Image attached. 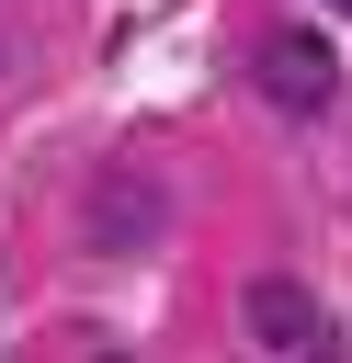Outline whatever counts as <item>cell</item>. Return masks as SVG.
Instances as JSON below:
<instances>
[{
  "mask_svg": "<svg viewBox=\"0 0 352 363\" xmlns=\"http://www.w3.org/2000/svg\"><path fill=\"white\" fill-rule=\"evenodd\" d=\"M250 79H261V102H273V113H329V102H341V45H329V34H307V23H284V34H261Z\"/></svg>",
  "mask_w": 352,
  "mask_h": 363,
  "instance_id": "6da1fadb",
  "label": "cell"
},
{
  "mask_svg": "<svg viewBox=\"0 0 352 363\" xmlns=\"http://www.w3.org/2000/svg\"><path fill=\"white\" fill-rule=\"evenodd\" d=\"M238 329H250L261 352H329V318H318V295H307L295 272H261V284L238 295Z\"/></svg>",
  "mask_w": 352,
  "mask_h": 363,
  "instance_id": "7a4b0ae2",
  "label": "cell"
},
{
  "mask_svg": "<svg viewBox=\"0 0 352 363\" xmlns=\"http://www.w3.org/2000/svg\"><path fill=\"white\" fill-rule=\"evenodd\" d=\"M341 11H352V0H341Z\"/></svg>",
  "mask_w": 352,
  "mask_h": 363,
  "instance_id": "3957f363",
  "label": "cell"
}]
</instances>
